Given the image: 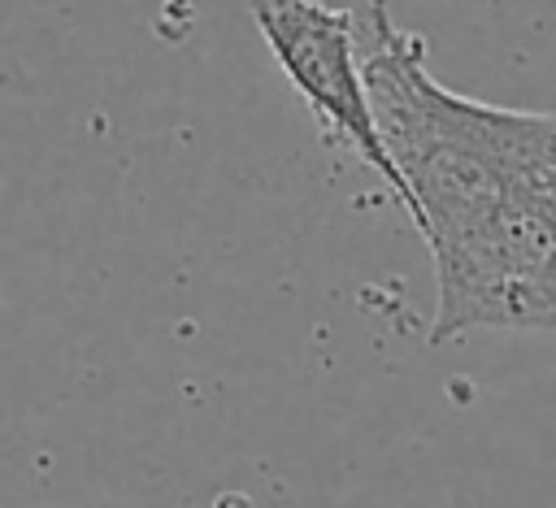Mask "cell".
Instances as JSON below:
<instances>
[{
    "mask_svg": "<svg viewBox=\"0 0 556 508\" xmlns=\"http://www.w3.org/2000/svg\"><path fill=\"white\" fill-rule=\"evenodd\" d=\"M434 326L430 339L465 330H547L556 334V208L500 200L473 226L430 243Z\"/></svg>",
    "mask_w": 556,
    "mask_h": 508,
    "instance_id": "obj_1",
    "label": "cell"
},
{
    "mask_svg": "<svg viewBox=\"0 0 556 508\" xmlns=\"http://www.w3.org/2000/svg\"><path fill=\"white\" fill-rule=\"evenodd\" d=\"M248 9L278 69L300 91V100L326 122V130L343 148L356 152V161H365L382 178L391 200L408 213L404 178L387 152L369 87H365L356 13L326 0H248Z\"/></svg>",
    "mask_w": 556,
    "mask_h": 508,
    "instance_id": "obj_2",
    "label": "cell"
}]
</instances>
